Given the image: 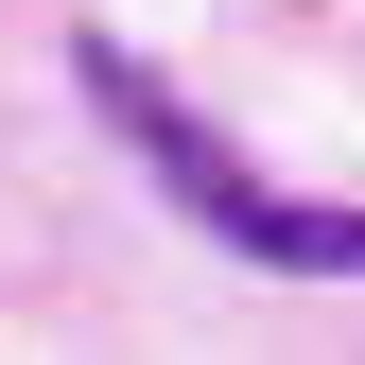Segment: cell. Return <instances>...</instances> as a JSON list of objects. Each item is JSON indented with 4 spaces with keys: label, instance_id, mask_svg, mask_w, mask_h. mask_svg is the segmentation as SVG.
Here are the masks:
<instances>
[{
    "label": "cell",
    "instance_id": "obj_1",
    "mask_svg": "<svg viewBox=\"0 0 365 365\" xmlns=\"http://www.w3.org/2000/svg\"><path fill=\"white\" fill-rule=\"evenodd\" d=\"M70 87L122 122V140H140V174H157V192L192 209V226H209L226 261H261V279H365V209H296V192H261V174L226 157L209 122L174 105L140 53H122V35H87V53H70Z\"/></svg>",
    "mask_w": 365,
    "mask_h": 365
}]
</instances>
